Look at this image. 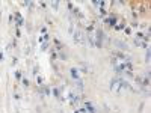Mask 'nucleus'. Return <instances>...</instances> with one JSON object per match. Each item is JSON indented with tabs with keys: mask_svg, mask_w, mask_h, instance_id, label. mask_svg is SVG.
<instances>
[{
	"mask_svg": "<svg viewBox=\"0 0 151 113\" xmlns=\"http://www.w3.org/2000/svg\"><path fill=\"white\" fill-rule=\"evenodd\" d=\"M104 24H109V26H113V27H115V24H116V17H115V14H110V17L104 18Z\"/></svg>",
	"mask_w": 151,
	"mask_h": 113,
	"instance_id": "1",
	"label": "nucleus"
},
{
	"mask_svg": "<svg viewBox=\"0 0 151 113\" xmlns=\"http://www.w3.org/2000/svg\"><path fill=\"white\" fill-rule=\"evenodd\" d=\"M120 82H121V79H113L112 83H110V89H112V91H116V89L120 91V89H121V83H120Z\"/></svg>",
	"mask_w": 151,
	"mask_h": 113,
	"instance_id": "2",
	"label": "nucleus"
},
{
	"mask_svg": "<svg viewBox=\"0 0 151 113\" xmlns=\"http://www.w3.org/2000/svg\"><path fill=\"white\" fill-rule=\"evenodd\" d=\"M70 75H71V79L79 80V69H77V68H71V69H70Z\"/></svg>",
	"mask_w": 151,
	"mask_h": 113,
	"instance_id": "3",
	"label": "nucleus"
},
{
	"mask_svg": "<svg viewBox=\"0 0 151 113\" xmlns=\"http://www.w3.org/2000/svg\"><path fill=\"white\" fill-rule=\"evenodd\" d=\"M15 23H17V29H20L21 26H23V18H21V15L17 12L15 14Z\"/></svg>",
	"mask_w": 151,
	"mask_h": 113,
	"instance_id": "4",
	"label": "nucleus"
},
{
	"mask_svg": "<svg viewBox=\"0 0 151 113\" xmlns=\"http://www.w3.org/2000/svg\"><path fill=\"white\" fill-rule=\"evenodd\" d=\"M85 109H86V112H89V113H95V112H97L95 107H94L91 103H85Z\"/></svg>",
	"mask_w": 151,
	"mask_h": 113,
	"instance_id": "5",
	"label": "nucleus"
},
{
	"mask_svg": "<svg viewBox=\"0 0 151 113\" xmlns=\"http://www.w3.org/2000/svg\"><path fill=\"white\" fill-rule=\"evenodd\" d=\"M115 45H116L118 48H121V50H124V51L127 50V44H126V42H122V41H116V42H115Z\"/></svg>",
	"mask_w": 151,
	"mask_h": 113,
	"instance_id": "6",
	"label": "nucleus"
},
{
	"mask_svg": "<svg viewBox=\"0 0 151 113\" xmlns=\"http://www.w3.org/2000/svg\"><path fill=\"white\" fill-rule=\"evenodd\" d=\"M122 29H126V21H124V20H122L120 24H118V23L115 24V30H122Z\"/></svg>",
	"mask_w": 151,
	"mask_h": 113,
	"instance_id": "7",
	"label": "nucleus"
},
{
	"mask_svg": "<svg viewBox=\"0 0 151 113\" xmlns=\"http://www.w3.org/2000/svg\"><path fill=\"white\" fill-rule=\"evenodd\" d=\"M74 41L76 42H80V32H76L74 33Z\"/></svg>",
	"mask_w": 151,
	"mask_h": 113,
	"instance_id": "8",
	"label": "nucleus"
},
{
	"mask_svg": "<svg viewBox=\"0 0 151 113\" xmlns=\"http://www.w3.org/2000/svg\"><path fill=\"white\" fill-rule=\"evenodd\" d=\"M53 95H54V97H56V98H59V97H60V91H59V89H56V88H54V89H53Z\"/></svg>",
	"mask_w": 151,
	"mask_h": 113,
	"instance_id": "9",
	"label": "nucleus"
},
{
	"mask_svg": "<svg viewBox=\"0 0 151 113\" xmlns=\"http://www.w3.org/2000/svg\"><path fill=\"white\" fill-rule=\"evenodd\" d=\"M77 89H82L83 91V82L82 80H77Z\"/></svg>",
	"mask_w": 151,
	"mask_h": 113,
	"instance_id": "10",
	"label": "nucleus"
},
{
	"mask_svg": "<svg viewBox=\"0 0 151 113\" xmlns=\"http://www.w3.org/2000/svg\"><path fill=\"white\" fill-rule=\"evenodd\" d=\"M100 15H103V17H104V15H107V11H106L104 8H100Z\"/></svg>",
	"mask_w": 151,
	"mask_h": 113,
	"instance_id": "11",
	"label": "nucleus"
},
{
	"mask_svg": "<svg viewBox=\"0 0 151 113\" xmlns=\"http://www.w3.org/2000/svg\"><path fill=\"white\" fill-rule=\"evenodd\" d=\"M54 45H56V48H62V47H64V45H62L58 39H54Z\"/></svg>",
	"mask_w": 151,
	"mask_h": 113,
	"instance_id": "12",
	"label": "nucleus"
},
{
	"mask_svg": "<svg viewBox=\"0 0 151 113\" xmlns=\"http://www.w3.org/2000/svg\"><path fill=\"white\" fill-rule=\"evenodd\" d=\"M142 85H144V86H145V88H146V86H148V85H150V79H148V77H146V79H145V80H144V82H142Z\"/></svg>",
	"mask_w": 151,
	"mask_h": 113,
	"instance_id": "13",
	"label": "nucleus"
},
{
	"mask_svg": "<svg viewBox=\"0 0 151 113\" xmlns=\"http://www.w3.org/2000/svg\"><path fill=\"white\" fill-rule=\"evenodd\" d=\"M86 30H88V32H89V33H91V32H92V30H94V26H92V24H89V26H88V27H86Z\"/></svg>",
	"mask_w": 151,
	"mask_h": 113,
	"instance_id": "14",
	"label": "nucleus"
},
{
	"mask_svg": "<svg viewBox=\"0 0 151 113\" xmlns=\"http://www.w3.org/2000/svg\"><path fill=\"white\" fill-rule=\"evenodd\" d=\"M15 77H17V80H20V79H21V72H20V71H17V72H15Z\"/></svg>",
	"mask_w": 151,
	"mask_h": 113,
	"instance_id": "15",
	"label": "nucleus"
},
{
	"mask_svg": "<svg viewBox=\"0 0 151 113\" xmlns=\"http://www.w3.org/2000/svg\"><path fill=\"white\" fill-rule=\"evenodd\" d=\"M23 85L27 88V86H29V80H27V79H23Z\"/></svg>",
	"mask_w": 151,
	"mask_h": 113,
	"instance_id": "16",
	"label": "nucleus"
},
{
	"mask_svg": "<svg viewBox=\"0 0 151 113\" xmlns=\"http://www.w3.org/2000/svg\"><path fill=\"white\" fill-rule=\"evenodd\" d=\"M77 112H79V113H86V109H85V107H80Z\"/></svg>",
	"mask_w": 151,
	"mask_h": 113,
	"instance_id": "17",
	"label": "nucleus"
},
{
	"mask_svg": "<svg viewBox=\"0 0 151 113\" xmlns=\"http://www.w3.org/2000/svg\"><path fill=\"white\" fill-rule=\"evenodd\" d=\"M124 30H126V33H127V35H130V33H132V29H130V27H126Z\"/></svg>",
	"mask_w": 151,
	"mask_h": 113,
	"instance_id": "18",
	"label": "nucleus"
},
{
	"mask_svg": "<svg viewBox=\"0 0 151 113\" xmlns=\"http://www.w3.org/2000/svg\"><path fill=\"white\" fill-rule=\"evenodd\" d=\"M47 48H48V44H47V42H46V44H42V50H44V51H46V50H47Z\"/></svg>",
	"mask_w": 151,
	"mask_h": 113,
	"instance_id": "19",
	"label": "nucleus"
},
{
	"mask_svg": "<svg viewBox=\"0 0 151 113\" xmlns=\"http://www.w3.org/2000/svg\"><path fill=\"white\" fill-rule=\"evenodd\" d=\"M2 59H3V54H2V53H0V60H2Z\"/></svg>",
	"mask_w": 151,
	"mask_h": 113,
	"instance_id": "20",
	"label": "nucleus"
}]
</instances>
